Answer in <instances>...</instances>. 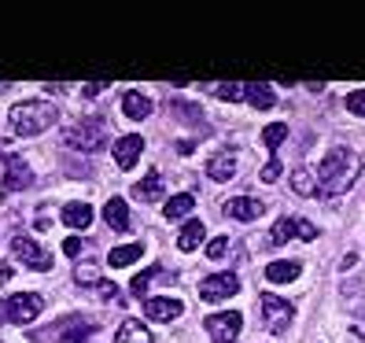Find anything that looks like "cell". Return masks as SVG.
<instances>
[{"mask_svg":"<svg viewBox=\"0 0 365 343\" xmlns=\"http://www.w3.org/2000/svg\"><path fill=\"white\" fill-rule=\"evenodd\" d=\"M214 93H218V100H240L244 85H214Z\"/></svg>","mask_w":365,"mask_h":343,"instance_id":"obj_33","label":"cell"},{"mask_svg":"<svg viewBox=\"0 0 365 343\" xmlns=\"http://www.w3.org/2000/svg\"><path fill=\"white\" fill-rule=\"evenodd\" d=\"M96 292H100L103 299H111V303H118V299H122L118 285H115V281H103V277H100V281H96Z\"/></svg>","mask_w":365,"mask_h":343,"instance_id":"obj_32","label":"cell"},{"mask_svg":"<svg viewBox=\"0 0 365 343\" xmlns=\"http://www.w3.org/2000/svg\"><path fill=\"white\" fill-rule=\"evenodd\" d=\"M100 89H103V85H100V81H93V85H85V89H81V93H85V96H96Z\"/></svg>","mask_w":365,"mask_h":343,"instance_id":"obj_36","label":"cell"},{"mask_svg":"<svg viewBox=\"0 0 365 343\" xmlns=\"http://www.w3.org/2000/svg\"><path fill=\"white\" fill-rule=\"evenodd\" d=\"M122 111H125V118H133V122H140V118H148L155 111V103H152V96L148 93H140V89H130L122 96Z\"/></svg>","mask_w":365,"mask_h":343,"instance_id":"obj_14","label":"cell"},{"mask_svg":"<svg viewBox=\"0 0 365 343\" xmlns=\"http://www.w3.org/2000/svg\"><path fill=\"white\" fill-rule=\"evenodd\" d=\"M45 310V299L37 292H19V295H8L0 303V321H15V325H30V321L41 317Z\"/></svg>","mask_w":365,"mask_h":343,"instance_id":"obj_4","label":"cell"},{"mask_svg":"<svg viewBox=\"0 0 365 343\" xmlns=\"http://www.w3.org/2000/svg\"><path fill=\"white\" fill-rule=\"evenodd\" d=\"M63 251H67L71 259H78V255H81V240H78V237H71V240H63Z\"/></svg>","mask_w":365,"mask_h":343,"instance_id":"obj_35","label":"cell"},{"mask_svg":"<svg viewBox=\"0 0 365 343\" xmlns=\"http://www.w3.org/2000/svg\"><path fill=\"white\" fill-rule=\"evenodd\" d=\"M299 270H303V262H295V259H281V262H269L266 266V281L273 285H288L299 277Z\"/></svg>","mask_w":365,"mask_h":343,"instance_id":"obj_21","label":"cell"},{"mask_svg":"<svg viewBox=\"0 0 365 343\" xmlns=\"http://www.w3.org/2000/svg\"><path fill=\"white\" fill-rule=\"evenodd\" d=\"M284 137H288V126L284 122H273V126H266V130H262V144L269 148V152H273V148H281Z\"/></svg>","mask_w":365,"mask_h":343,"instance_id":"obj_26","label":"cell"},{"mask_svg":"<svg viewBox=\"0 0 365 343\" xmlns=\"http://www.w3.org/2000/svg\"><path fill=\"white\" fill-rule=\"evenodd\" d=\"M107 140H111V137H107L103 118H81V122H74V126H67V130H63V144L74 148V152H85V155L103 152Z\"/></svg>","mask_w":365,"mask_h":343,"instance_id":"obj_3","label":"cell"},{"mask_svg":"<svg viewBox=\"0 0 365 343\" xmlns=\"http://www.w3.org/2000/svg\"><path fill=\"white\" fill-rule=\"evenodd\" d=\"M140 255H144V244H122L107 255V262H111V270H122V266H133Z\"/></svg>","mask_w":365,"mask_h":343,"instance_id":"obj_23","label":"cell"},{"mask_svg":"<svg viewBox=\"0 0 365 343\" xmlns=\"http://www.w3.org/2000/svg\"><path fill=\"white\" fill-rule=\"evenodd\" d=\"M63 222H67L71 229H89L93 207L89 203H67V207H63Z\"/></svg>","mask_w":365,"mask_h":343,"instance_id":"obj_22","label":"cell"},{"mask_svg":"<svg viewBox=\"0 0 365 343\" xmlns=\"http://www.w3.org/2000/svg\"><path fill=\"white\" fill-rule=\"evenodd\" d=\"M203 240H207V225H203L200 218H188V222L181 225V232H178V247H181V251H196Z\"/></svg>","mask_w":365,"mask_h":343,"instance_id":"obj_19","label":"cell"},{"mask_svg":"<svg viewBox=\"0 0 365 343\" xmlns=\"http://www.w3.org/2000/svg\"><path fill=\"white\" fill-rule=\"evenodd\" d=\"M361 174V159L351 152V148H332V152L317 163V192L321 196H339V192H347Z\"/></svg>","mask_w":365,"mask_h":343,"instance_id":"obj_1","label":"cell"},{"mask_svg":"<svg viewBox=\"0 0 365 343\" xmlns=\"http://www.w3.org/2000/svg\"><path fill=\"white\" fill-rule=\"evenodd\" d=\"M74 281H78V285H96V281H100V273H96V266H93V262H85V266L78 262Z\"/></svg>","mask_w":365,"mask_h":343,"instance_id":"obj_30","label":"cell"},{"mask_svg":"<svg viewBox=\"0 0 365 343\" xmlns=\"http://www.w3.org/2000/svg\"><path fill=\"white\" fill-rule=\"evenodd\" d=\"M192 210H196V196H192V192H178V196L166 200L163 218H166V222H185Z\"/></svg>","mask_w":365,"mask_h":343,"instance_id":"obj_18","label":"cell"},{"mask_svg":"<svg viewBox=\"0 0 365 343\" xmlns=\"http://www.w3.org/2000/svg\"><path fill=\"white\" fill-rule=\"evenodd\" d=\"M292 188L299 196H317V181H314L310 170H292Z\"/></svg>","mask_w":365,"mask_h":343,"instance_id":"obj_25","label":"cell"},{"mask_svg":"<svg viewBox=\"0 0 365 343\" xmlns=\"http://www.w3.org/2000/svg\"><path fill=\"white\" fill-rule=\"evenodd\" d=\"M203 329L210 332L214 343H236V336H240V329H244V314H240V310L210 314V317L203 321Z\"/></svg>","mask_w":365,"mask_h":343,"instance_id":"obj_7","label":"cell"},{"mask_svg":"<svg viewBox=\"0 0 365 343\" xmlns=\"http://www.w3.org/2000/svg\"><path fill=\"white\" fill-rule=\"evenodd\" d=\"M115 343H155V336L148 332V325L140 317H125L115 332Z\"/></svg>","mask_w":365,"mask_h":343,"instance_id":"obj_16","label":"cell"},{"mask_svg":"<svg viewBox=\"0 0 365 343\" xmlns=\"http://www.w3.org/2000/svg\"><path fill=\"white\" fill-rule=\"evenodd\" d=\"M111 155H115L118 170H133V166L140 163V155H144V137H140V133H125V137H118L115 148H111Z\"/></svg>","mask_w":365,"mask_h":343,"instance_id":"obj_10","label":"cell"},{"mask_svg":"<svg viewBox=\"0 0 365 343\" xmlns=\"http://www.w3.org/2000/svg\"><path fill=\"white\" fill-rule=\"evenodd\" d=\"M103 222L111 225L115 232H130V207H125L122 196H111L103 203Z\"/></svg>","mask_w":365,"mask_h":343,"instance_id":"obj_15","label":"cell"},{"mask_svg":"<svg viewBox=\"0 0 365 343\" xmlns=\"http://www.w3.org/2000/svg\"><path fill=\"white\" fill-rule=\"evenodd\" d=\"M225 214L236 222H255L259 214H266V207L255 196H232V200H225Z\"/></svg>","mask_w":365,"mask_h":343,"instance_id":"obj_13","label":"cell"},{"mask_svg":"<svg viewBox=\"0 0 365 343\" xmlns=\"http://www.w3.org/2000/svg\"><path fill=\"white\" fill-rule=\"evenodd\" d=\"M292 237L317 240V229H314L310 222H303V218H281V222H273V229H269V247H277V244H288Z\"/></svg>","mask_w":365,"mask_h":343,"instance_id":"obj_9","label":"cell"},{"mask_svg":"<svg viewBox=\"0 0 365 343\" xmlns=\"http://www.w3.org/2000/svg\"><path fill=\"white\" fill-rule=\"evenodd\" d=\"M56 118H59V111H56L52 100H19V103H11V111H8V126H11L15 137L45 133L48 126H56Z\"/></svg>","mask_w":365,"mask_h":343,"instance_id":"obj_2","label":"cell"},{"mask_svg":"<svg viewBox=\"0 0 365 343\" xmlns=\"http://www.w3.org/2000/svg\"><path fill=\"white\" fill-rule=\"evenodd\" d=\"M144 314L152 321H178L185 314V303L178 295H152V299H144Z\"/></svg>","mask_w":365,"mask_h":343,"instance_id":"obj_12","label":"cell"},{"mask_svg":"<svg viewBox=\"0 0 365 343\" xmlns=\"http://www.w3.org/2000/svg\"><path fill=\"white\" fill-rule=\"evenodd\" d=\"M170 111H178V115H185V118H192V122H203V115H200V107H196V103H185V100H170Z\"/></svg>","mask_w":365,"mask_h":343,"instance_id":"obj_29","label":"cell"},{"mask_svg":"<svg viewBox=\"0 0 365 343\" xmlns=\"http://www.w3.org/2000/svg\"><path fill=\"white\" fill-rule=\"evenodd\" d=\"M277 178H281V159H269L262 166V181H277Z\"/></svg>","mask_w":365,"mask_h":343,"instance_id":"obj_34","label":"cell"},{"mask_svg":"<svg viewBox=\"0 0 365 343\" xmlns=\"http://www.w3.org/2000/svg\"><path fill=\"white\" fill-rule=\"evenodd\" d=\"M347 111H351V115H358V118H365V89L347 93Z\"/></svg>","mask_w":365,"mask_h":343,"instance_id":"obj_31","label":"cell"},{"mask_svg":"<svg viewBox=\"0 0 365 343\" xmlns=\"http://www.w3.org/2000/svg\"><path fill=\"white\" fill-rule=\"evenodd\" d=\"M259 303H262V317H266V329L273 332V336H284L288 332V325H292V317H295V307L288 303V299H281V295H259Z\"/></svg>","mask_w":365,"mask_h":343,"instance_id":"obj_6","label":"cell"},{"mask_svg":"<svg viewBox=\"0 0 365 343\" xmlns=\"http://www.w3.org/2000/svg\"><path fill=\"white\" fill-rule=\"evenodd\" d=\"M0 159H4V188L8 192H26L34 185V170L19 155H0Z\"/></svg>","mask_w":365,"mask_h":343,"instance_id":"obj_11","label":"cell"},{"mask_svg":"<svg viewBox=\"0 0 365 343\" xmlns=\"http://www.w3.org/2000/svg\"><path fill=\"white\" fill-rule=\"evenodd\" d=\"M11 255H15V262H23L26 270H37V273L52 270V251H45L34 237H26V232H15L11 237Z\"/></svg>","mask_w":365,"mask_h":343,"instance_id":"obj_5","label":"cell"},{"mask_svg":"<svg viewBox=\"0 0 365 343\" xmlns=\"http://www.w3.org/2000/svg\"><path fill=\"white\" fill-rule=\"evenodd\" d=\"M229 237H214L210 244H207V259H214V262H222L225 259V255H229Z\"/></svg>","mask_w":365,"mask_h":343,"instance_id":"obj_28","label":"cell"},{"mask_svg":"<svg viewBox=\"0 0 365 343\" xmlns=\"http://www.w3.org/2000/svg\"><path fill=\"white\" fill-rule=\"evenodd\" d=\"M240 292V277L236 273H210L200 281V299L203 303H225L229 295Z\"/></svg>","mask_w":365,"mask_h":343,"instance_id":"obj_8","label":"cell"},{"mask_svg":"<svg viewBox=\"0 0 365 343\" xmlns=\"http://www.w3.org/2000/svg\"><path fill=\"white\" fill-rule=\"evenodd\" d=\"M155 277H163V270H159V266H152V270L137 273V277H133V285H130V292H133V295H144V292H148V285H152Z\"/></svg>","mask_w":365,"mask_h":343,"instance_id":"obj_27","label":"cell"},{"mask_svg":"<svg viewBox=\"0 0 365 343\" xmlns=\"http://www.w3.org/2000/svg\"><path fill=\"white\" fill-rule=\"evenodd\" d=\"M236 174V159L232 155H214L210 163H207V178L210 181H229Z\"/></svg>","mask_w":365,"mask_h":343,"instance_id":"obj_24","label":"cell"},{"mask_svg":"<svg viewBox=\"0 0 365 343\" xmlns=\"http://www.w3.org/2000/svg\"><path fill=\"white\" fill-rule=\"evenodd\" d=\"M244 96H247V103H251V107H262V111L277 107L273 85H266V81H247V85H244Z\"/></svg>","mask_w":365,"mask_h":343,"instance_id":"obj_20","label":"cell"},{"mask_svg":"<svg viewBox=\"0 0 365 343\" xmlns=\"http://www.w3.org/2000/svg\"><path fill=\"white\" fill-rule=\"evenodd\" d=\"M133 196L140 203H159L163 200V174H159V170H148V174L133 185Z\"/></svg>","mask_w":365,"mask_h":343,"instance_id":"obj_17","label":"cell"}]
</instances>
